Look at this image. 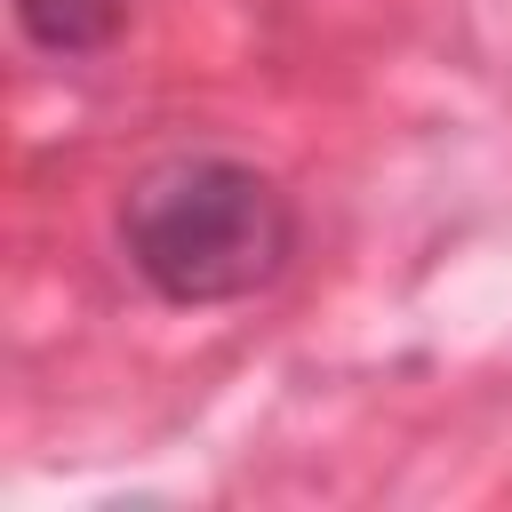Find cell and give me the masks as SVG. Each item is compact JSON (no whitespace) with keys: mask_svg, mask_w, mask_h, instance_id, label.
Listing matches in <instances>:
<instances>
[{"mask_svg":"<svg viewBox=\"0 0 512 512\" xmlns=\"http://www.w3.org/2000/svg\"><path fill=\"white\" fill-rule=\"evenodd\" d=\"M120 256L160 304H240L296 264V200L240 152H168L120 192Z\"/></svg>","mask_w":512,"mask_h":512,"instance_id":"obj_1","label":"cell"},{"mask_svg":"<svg viewBox=\"0 0 512 512\" xmlns=\"http://www.w3.org/2000/svg\"><path fill=\"white\" fill-rule=\"evenodd\" d=\"M16 24L48 56H104L128 24V0H16Z\"/></svg>","mask_w":512,"mask_h":512,"instance_id":"obj_2","label":"cell"}]
</instances>
